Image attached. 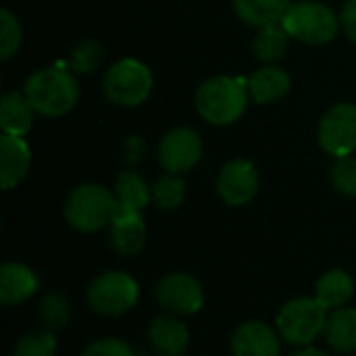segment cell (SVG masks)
Listing matches in <instances>:
<instances>
[{"instance_id": "1", "label": "cell", "mask_w": 356, "mask_h": 356, "mask_svg": "<svg viewBox=\"0 0 356 356\" xmlns=\"http://www.w3.org/2000/svg\"><path fill=\"white\" fill-rule=\"evenodd\" d=\"M248 83L240 77L217 75L207 79L196 92L198 115L213 125H229L238 121L248 106Z\"/></svg>"}, {"instance_id": "2", "label": "cell", "mask_w": 356, "mask_h": 356, "mask_svg": "<svg viewBox=\"0 0 356 356\" xmlns=\"http://www.w3.org/2000/svg\"><path fill=\"white\" fill-rule=\"evenodd\" d=\"M23 94L35 113L44 117H63L77 104L79 86L69 71L46 67L27 77Z\"/></svg>"}, {"instance_id": "3", "label": "cell", "mask_w": 356, "mask_h": 356, "mask_svg": "<svg viewBox=\"0 0 356 356\" xmlns=\"http://www.w3.org/2000/svg\"><path fill=\"white\" fill-rule=\"evenodd\" d=\"M115 213H117V196L98 184L77 186L65 202L67 223L83 234H94L111 225Z\"/></svg>"}, {"instance_id": "4", "label": "cell", "mask_w": 356, "mask_h": 356, "mask_svg": "<svg viewBox=\"0 0 356 356\" xmlns=\"http://www.w3.org/2000/svg\"><path fill=\"white\" fill-rule=\"evenodd\" d=\"M282 25L290 38L300 40L305 44L321 46L336 38L340 17L325 2L302 0L290 6V10L282 19Z\"/></svg>"}, {"instance_id": "5", "label": "cell", "mask_w": 356, "mask_h": 356, "mask_svg": "<svg viewBox=\"0 0 356 356\" xmlns=\"http://www.w3.org/2000/svg\"><path fill=\"white\" fill-rule=\"evenodd\" d=\"M327 307L317 298H296L277 315L280 336L294 346H311L327 325Z\"/></svg>"}, {"instance_id": "6", "label": "cell", "mask_w": 356, "mask_h": 356, "mask_svg": "<svg viewBox=\"0 0 356 356\" xmlns=\"http://www.w3.org/2000/svg\"><path fill=\"white\" fill-rule=\"evenodd\" d=\"M152 83V73L142 60L123 58L106 71L102 79V90L113 104L131 108L140 106L150 96Z\"/></svg>"}, {"instance_id": "7", "label": "cell", "mask_w": 356, "mask_h": 356, "mask_svg": "<svg viewBox=\"0 0 356 356\" xmlns=\"http://www.w3.org/2000/svg\"><path fill=\"white\" fill-rule=\"evenodd\" d=\"M140 298V288L136 280L123 271H106L98 275L88 288L90 307L106 317L125 315L136 307Z\"/></svg>"}, {"instance_id": "8", "label": "cell", "mask_w": 356, "mask_h": 356, "mask_svg": "<svg viewBox=\"0 0 356 356\" xmlns=\"http://www.w3.org/2000/svg\"><path fill=\"white\" fill-rule=\"evenodd\" d=\"M319 146L332 156H353L356 150V104L332 106L319 123Z\"/></svg>"}, {"instance_id": "9", "label": "cell", "mask_w": 356, "mask_h": 356, "mask_svg": "<svg viewBox=\"0 0 356 356\" xmlns=\"http://www.w3.org/2000/svg\"><path fill=\"white\" fill-rule=\"evenodd\" d=\"M202 156V140L192 127L167 131L159 144V163L167 173L179 175L192 171Z\"/></svg>"}, {"instance_id": "10", "label": "cell", "mask_w": 356, "mask_h": 356, "mask_svg": "<svg viewBox=\"0 0 356 356\" xmlns=\"http://www.w3.org/2000/svg\"><path fill=\"white\" fill-rule=\"evenodd\" d=\"M156 298L173 315H194L204 305L200 282L190 273H169L156 284Z\"/></svg>"}, {"instance_id": "11", "label": "cell", "mask_w": 356, "mask_h": 356, "mask_svg": "<svg viewBox=\"0 0 356 356\" xmlns=\"http://www.w3.org/2000/svg\"><path fill=\"white\" fill-rule=\"evenodd\" d=\"M217 192L229 207L248 204L259 192V171L254 163L246 159L229 161L219 173Z\"/></svg>"}, {"instance_id": "12", "label": "cell", "mask_w": 356, "mask_h": 356, "mask_svg": "<svg viewBox=\"0 0 356 356\" xmlns=\"http://www.w3.org/2000/svg\"><path fill=\"white\" fill-rule=\"evenodd\" d=\"M111 248L121 257H134L144 248L146 242V223L138 211H127L117 207V213L111 221L108 234Z\"/></svg>"}, {"instance_id": "13", "label": "cell", "mask_w": 356, "mask_h": 356, "mask_svg": "<svg viewBox=\"0 0 356 356\" xmlns=\"http://www.w3.org/2000/svg\"><path fill=\"white\" fill-rule=\"evenodd\" d=\"M232 353L234 356H280V338L269 325L248 321L234 332Z\"/></svg>"}, {"instance_id": "14", "label": "cell", "mask_w": 356, "mask_h": 356, "mask_svg": "<svg viewBox=\"0 0 356 356\" xmlns=\"http://www.w3.org/2000/svg\"><path fill=\"white\" fill-rule=\"evenodd\" d=\"M31 152L23 138L2 134L0 138V181L4 190L17 188L27 175Z\"/></svg>"}, {"instance_id": "15", "label": "cell", "mask_w": 356, "mask_h": 356, "mask_svg": "<svg viewBox=\"0 0 356 356\" xmlns=\"http://www.w3.org/2000/svg\"><path fill=\"white\" fill-rule=\"evenodd\" d=\"M148 340L156 356H184L190 346V332L179 319L163 315L150 323Z\"/></svg>"}, {"instance_id": "16", "label": "cell", "mask_w": 356, "mask_h": 356, "mask_svg": "<svg viewBox=\"0 0 356 356\" xmlns=\"http://www.w3.org/2000/svg\"><path fill=\"white\" fill-rule=\"evenodd\" d=\"M38 290L35 273L23 263H4L0 267V302L15 307L31 298Z\"/></svg>"}, {"instance_id": "17", "label": "cell", "mask_w": 356, "mask_h": 356, "mask_svg": "<svg viewBox=\"0 0 356 356\" xmlns=\"http://www.w3.org/2000/svg\"><path fill=\"white\" fill-rule=\"evenodd\" d=\"M292 88V79L290 75L280 69V67H263L257 73H252L250 81H248V92L250 98L259 104H271L282 100Z\"/></svg>"}, {"instance_id": "18", "label": "cell", "mask_w": 356, "mask_h": 356, "mask_svg": "<svg viewBox=\"0 0 356 356\" xmlns=\"http://www.w3.org/2000/svg\"><path fill=\"white\" fill-rule=\"evenodd\" d=\"M33 106L25 98V94L19 92H8L2 96L0 102V127L2 134L19 136L25 138L33 125Z\"/></svg>"}, {"instance_id": "19", "label": "cell", "mask_w": 356, "mask_h": 356, "mask_svg": "<svg viewBox=\"0 0 356 356\" xmlns=\"http://www.w3.org/2000/svg\"><path fill=\"white\" fill-rule=\"evenodd\" d=\"M290 6L292 0H234L236 15L244 23L259 29L273 23H282Z\"/></svg>"}, {"instance_id": "20", "label": "cell", "mask_w": 356, "mask_h": 356, "mask_svg": "<svg viewBox=\"0 0 356 356\" xmlns=\"http://www.w3.org/2000/svg\"><path fill=\"white\" fill-rule=\"evenodd\" d=\"M325 338L327 344L340 353V355H350L356 350V309H336L327 317L325 325Z\"/></svg>"}, {"instance_id": "21", "label": "cell", "mask_w": 356, "mask_h": 356, "mask_svg": "<svg viewBox=\"0 0 356 356\" xmlns=\"http://www.w3.org/2000/svg\"><path fill=\"white\" fill-rule=\"evenodd\" d=\"M353 294H355L353 277L342 269H334L321 275V280L317 282L315 298L327 309H340L353 298Z\"/></svg>"}, {"instance_id": "22", "label": "cell", "mask_w": 356, "mask_h": 356, "mask_svg": "<svg viewBox=\"0 0 356 356\" xmlns=\"http://www.w3.org/2000/svg\"><path fill=\"white\" fill-rule=\"evenodd\" d=\"M115 196H117V207L140 213L144 207H148L152 198V190L136 171H123L115 181Z\"/></svg>"}, {"instance_id": "23", "label": "cell", "mask_w": 356, "mask_h": 356, "mask_svg": "<svg viewBox=\"0 0 356 356\" xmlns=\"http://www.w3.org/2000/svg\"><path fill=\"white\" fill-rule=\"evenodd\" d=\"M288 31L284 29L282 23H273V25H267V27H261L254 42H252V52L254 56L269 65V63H275L280 60L286 50H288Z\"/></svg>"}, {"instance_id": "24", "label": "cell", "mask_w": 356, "mask_h": 356, "mask_svg": "<svg viewBox=\"0 0 356 356\" xmlns=\"http://www.w3.org/2000/svg\"><path fill=\"white\" fill-rule=\"evenodd\" d=\"M152 200L159 209L163 211H173L177 209L184 198H186V184L177 175H163L152 184Z\"/></svg>"}, {"instance_id": "25", "label": "cell", "mask_w": 356, "mask_h": 356, "mask_svg": "<svg viewBox=\"0 0 356 356\" xmlns=\"http://www.w3.org/2000/svg\"><path fill=\"white\" fill-rule=\"evenodd\" d=\"M38 317L46 330H60L69 321V302L60 292L46 294L38 305Z\"/></svg>"}, {"instance_id": "26", "label": "cell", "mask_w": 356, "mask_h": 356, "mask_svg": "<svg viewBox=\"0 0 356 356\" xmlns=\"http://www.w3.org/2000/svg\"><path fill=\"white\" fill-rule=\"evenodd\" d=\"M56 353V338L52 330H33L25 334L17 346L13 356H54Z\"/></svg>"}, {"instance_id": "27", "label": "cell", "mask_w": 356, "mask_h": 356, "mask_svg": "<svg viewBox=\"0 0 356 356\" xmlns=\"http://www.w3.org/2000/svg\"><path fill=\"white\" fill-rule=\"evenodd\" d=\"M23 42V29L19 19L8 10H0V58L8 60L21 46Z\"/></svg>"}, {"instance_id": "28", "label": "cell", "mask_w": 356, "mask_h": 356, "mask_svg": "<svg viewBox=\"0 0 356 356\" xmlns=\"http://www.w3.org/2000/svg\"><path fill=\"white\" fill-rule=\"evenodd\" d=\"M332 184L340 194L356 198V159L353 156L338 159V163L332 169Z\"/></svg>"}, {"instance_id": "29", "label": "cell", "mask_w": 356, "mask_h": 356, "mask_svg": "<svg viewBox=\"0 0 356 356\" xmlns=\"http://www.w3.org/2000/svg\"><path fill=\"white\" fill-rule=\"evenodd\" d=\"M98 58H102V46L96 44V42H92V40H88V42L79 44V46L73 50V54H71V65H73V69L79 71V73H90V71H94Z\"/></svg>"}, {"instance_id": "30", "label": "cell", "mask_w": 356, "mask_h": 356, "mask_svg": "<svg viewBox=\"0 0 356 356\" xmlns=\"http://www.w3.org/2000/svg\"><path fill=\"white\" fill-rule=\"evenodd\" d=\"M81 356H136L131 350V346L123 340L117 338H104V340H96L92 342Z\"/></svg>"}, {"instance_id": "31", "label": "cell", "mask_w": 356, "mask_h": 356, "mask_svg": "<svg viewBox=\"0 0 356 356\" xmlns=\"http://www.w3.org/2000/svg\"><path fill=\"white\" fill-rule=\"evenodd\" d=\"M340 25L344 33L348 35V40H353L356 44V0H346L340 13Z\"/></svg>"}, {"instance_id": "32", "label": "cell", "mask_w": 356, "mask_h": 356, "mask_svg": "<svg viewBox=\"0 0 356 356\" xmlns=\"http://www.w3.org/2000/svg\"><path fill=\"white\" fill-rule=\"evenodd\" d=\"M292 356H327L325 353H321V350H317V348H305V350H300V353H294Z\"/></svg>"}]
</instances>
